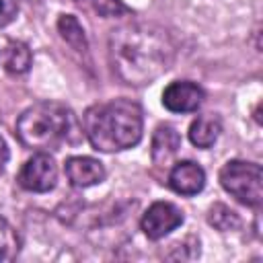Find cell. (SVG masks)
<instances>
[{"label":"cell","instance_id":"cell-1","mask_svg":"<svg viewBox=\"0 0 263 263\" xmlns=\"http://www.w3.org/2000/svg\"><path fill=\"white\" fill-rule=\"evenodd\" d=\"M109 60L125 84L142 86L171 68L175 43L171 35L156 25H125L109 37Z\"/></svg>","mask_w":263,"mask_h":263},{"label":"cell","instance_id":"cell-2","mask_svg":"<svg viewBox=\"0 0 263 263\" xmlns=\"http://www.w3.org/2000/svg\"><path fill=\"white\" fill-rule=\"evenodd\" d=\"M82 125L95 150L117 152L127 150L142 140L144 117L138 103L129 99H113L88 107L82 115Z\"/></svg>","mask_w":263,"mask_h":263},{"label":"cell","instance_id":"cell-3","mask_svg":"<svg viewBox=\"0 0 263 263\" xmlns=\"http://www.w3.org/2000/svg\"><path fill=\"white\" fill-rule=\"evenodd\" d=\"M72 125L74 117L66 105L43 101L21 113L16 119V138L25 148L51 150L68 140Z\"/></svg>","mask_w":263,"mask_h":263},{"label":"cell","instance_id":"cell-4","mask_svg":"<svg viewBox=\"0 0 263 263\" xmlns=\"http://www.w3.org/2000/svg\"><path fill=\"white\" fill-rule=\"evenodd\" d=\"M222 187L240 203L259 208L263 201V171L255 162L230 160L220 171Z\"/></svg>","mask_w":263,"mask_h":263},{"label":"cell","instance_id":"cell-5","mask_svg":"<svg viewBox=\"0 0 263 263\" xmlns=\"http://www.w3.org/2000/svg\"><path fill=\"white\" fill-rule=\"evenodd\" d=\"M18 185L25 191H33V193H45L51 191L55 187L58 181V166L55 160L47 154V152H37L33 154L21 168L18 177H16Z\"/></svg>","mask_w":263,"mask_h":263},{"label":"cell","instance_id":"cell-6","mask_svg":"<svg viewBox=\"0 0 263 263\" xmlns=\"http://www.w3.org/2000/svg\"><path fill=\"white\" fill-rule=\"evenodd\" d=\"M181 224H183V212L168 201H154L140 220V226L150 240L164 238Z\"/></svg>","mask_w":263,"mask_h":263},{"label":"cell","instance_id":"cell-7","mask_svg":"<svg viewBox=\"0 0 263 263\" xmlns=\"http://www.w3.org/2000/svg\"><path fill=\"white\" fill-rule=\"evenodd\" d=\"M203 90L195 82L175 80L162 90V105L173 113H191L197 111L203 103Z\"/></svg>","mask_w":263,"mask_h":263},{"label":"cell","instance_id":"cell-8","mask_svg":"<svg viewBox=\"0 0 263 263\" xmlns=\"http://www.w3.org/2000/svg\"><path fill=\"white\" fill-rule=\"evenodd\" d=\"M66 177L74 187H90L105 181V166L97 158L90 156H70L64 164Z\"/></svg>","mask_w":263,"mask_h":263},{"label":"cell","instance_id":"cell-9","mask_svg":"<svg viewBox=\"0 0 263 263\" xmlns=\"http://www.w3.org/2000/svg\"><path fill=\"white\" fill-rule=\"evenodd\" d=\"M205 185V173L191 160L177 162L168 173V187L181 195H195Z\"/></svg>","mask_w":263,"mask_h":263},{"label":"cell","instance_id":"cell-10","mask_svg":"<svg viewBox=\"0 0 263 263\" xmlns=\"http://www.w3.org/2000/svg\"><path fill=\"white\" fill-rule=\"evenodd\" d=\"M181 148V136L179 132L168 125V123H160L154 134H152V162L154 164H168L173 160V156L179 152Z\"/></svg>","mask_w":263,"mask_h":263},{"label":"cell","instance_id":"cell-11","mask_svg":"<svg viewBox=\"0 0 263 263\" xmlns=\"http://www.w3.org/2000/svg\"><path fill=\"white\" fill-rule=\"evenodd\" d=\"M222 132V123L216 115H197L189 125V140L197 148H210Z\"/></svg>","mask_w":263,"mask_h":263},{"label":"cell","instance_id":"cell-12","mask_svg":"<svg viewBox=\"0 0 263 263\" xmlns=\"http://www.w3.org/2000/svg\"><path fill=\"white\" fill-rule=\"evenodd\" d=\"M31 62H33V55H31V49H29L27 43L10 41L6 45L4 55H2V64H4L6 72H10V74H25L31 68Z\"/></svg>","mask_w":263,"mask_h":263},{"label":"cell","instance_id":"cell-13","mask_svg":"<svg viewBox=\"0 0 263 263\" xmlns=\"http://www.w3.org/2000/svg\"><path fill=\"white\" fill-rule=\"evenodd\" d=\"M58 31H60L62 39H64L72 49H76V51H80V53H84V51L88 49L84 29H82V25L78 23L76 16H72V14H62V16L58 18Z\"/></svg>","mask_w":263,"mask_h":263},{"label":"cell","instance_id":"cell-14","mask_svg":"<svg viewBox=\"0 0 263 263\" xmlns=\"http://www.w3.org/2000/svg\"><path fill=\"white\" fill-rule=\"evenodd\" d=\"M208 222H210L214 228H218L220 232L234 230V228L240 224L236 212L230 210V208L224 205V203H216V205L210 208V212H208Z\"/></svg>","mask_w":263,"mask_h":263},{"label":"cell","instance_id":"cell-15","mask_svg":"<svg viewBox=\"0 0 263 263\" xmlns=\"http://www.w3.org/2000/svg\"><path fill=\"white\" fill-rule=\"evenodd\" d=\"M18 234L16 230L8 224V220H4L0 216V263L12 261L18 253Z\"/></svg>","mask_w":263,"mask_h":263},{"label":"cell","instance_id":"cell-16","mask_svg":"<svg viewBox=\"0 0 263 263\" xmlns=\"http://www.w3.org/2000/svg\"><path fill=\"white\" fill-rule=\"evenodd\" d=\"M16 12H18V0H0V27L12 23Z\"/></svg>","mask_w":263,"mask_h":263},{"label":"cell","instance_id":"cell-17","mask_svg":"<svg viewBox=\"0 0 263 263\" xmlns=\"http://www.w3.org/2000/svg\"><path fill=\"white\" fill-rule=\"evenodd\" d=\"M76 2H86V0H76ZM92 4L101 14H119L125 10L119 0H92Z\"/></svg>","mask_w":263,"mask_h":263},{"label":"cell","instance_id":"cell-18","mask_svg":"<svg viewBox=\"0 0 263 263\" xmlns=\"http://www.w3.org/2000/svg\"><path fill=\"white\" fill-rule=\"evenodd\" d=\"M6 160H8V146H6L4 138L0 136V175H2V171H4V164H6Z\"/></svg>","mask_w":263,"mask_h":263},{"label":"cell","instance_id":"cell-19","mask_svg":"<svg viewBox=\"0 0 263 263\" xmlns=\"http://www.w3.org/2000/svg\"><path fill=\"white\" fill-rule=\"evenodd\" d=\"M31 2H37V0H31Z\"/></svg>","mask_w":263,"mask_h":263}]
</instances>
